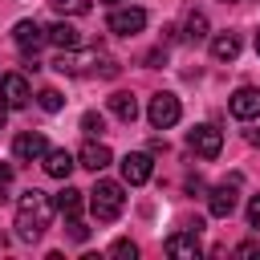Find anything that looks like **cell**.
Instances as JSON below:
<instances>
[{
    "mask_svg": "<svg viewBox=\"0 0 260 260\" xmlns=\"http://www.w3.org/2000/svg\"><path fill=\"white\" fill-rule=\"evenodd\" d=\"M187 146H191L199 158H215V154L223 150V134H219L215 126H195V130L187 134Z\"/></svg>",
    "mask_w": 260,
    "mask_h": 260,
    "instance_id": "ba28073f",
    "label": "cell"
},
{
    "mask_svg": "<svg viewBox=\"0 0 260 260\" xmlns=\"http://www.w3.org/2000/svg\"><path fill=\"white\" fill-rule=\"evenodd\" d=\"M256 53H260V28H256Z\"/></svg>",
    "mask_w": 260,
    "mask_h": 260,
    "instance_id": "1f68e13d",
    "label": "cell"
},
{
    "mask_svg": "<svg viewBox=\"0 0 260 260\" xmlns=\"http://www.w3.org/2000/svg\"><path fill=\"white\" fill-rule=\"evenodd\" d=\"M49 4H53L61 16H65V12H69V16H81V12H89V0H49Z\"/></svg>",
    "mask_w": 260,
    "mask_h": 260,
    "instance_id": "603a6c76",
    "label": "cell"
},
{
    "mask_svg": "<svg viewBox=\"0 0 260 260\" xmlns=\"http://www.w3.org/2000/svg\"><path fill=\"white\" fill-rule=\"evenodd\" d=\"M110 256H130V260H134V256H138V248H134L130 240H118V244L110 248Z\"/></svg>",
    "mask_w": 260,
    "mask_h": 260,
    "instance_id": "cb8c5ba5",
    "label": "cell"
},
{
    "mask_svg": "<svg viewBox=\"0 0 260 260\" xmlns=\"http://www.w3.org/2000/svg\"><path fill=\"white\" fill-rule=\"evenodd\" d=\"M12 41H16V45H20L24 53H37V49H41V45L49 41V32H45V28L37 24V20H20V24L12 28Z\"/></svg>",
    "mask_w": 260,
    "mask_h": 260,
    "instance_id": "4fadbf2b",
    "label": "cell"
},
{
    "mask_svg": "<svg viewBox=\"0 0 260 260\" xmlns=\"http://www.w3.org/2000/svg\"><path fill=\"white\" fill-rule=\"evenodd\" d=\"M256 252H260L256 244H240V248H236V256H256Z\"/></svg>",
    "mask_w": 260,
    "mask_h": 260,
    "instance_id": "83f0119b",
    "label": "cell"
},
{
    "mask_svg": "<svg viewBox=\"0 0 260 260\" xmlns=\"http://www.w3.org/2000/svg\"><path fill=\"white\" fill-rule=\"evenodd\" d=\"M8 187H12V167H8V162H0V199L8 195Z\"/></svg>",
    "mask_w": 260,
    "mask_h": 260,
    "instance_id": "484cf974",
    "label": "cell"
},
{
    "mask_svg": "<svg viewBox=\"0 0 260 260\" xmlns=\"http://www.w3.org/2000/svg\"><path fill=\"white\" fill-rule=\"evenodd\" d=\"M223 4H228V0H223Z\"/></svg>",
    "mask_w": 260,
    "mask_h": 260,
    "instance_id": "d6a6232c",
    "label": "cell"
},
{
    "mask_svg": "<svg viewBox=\"0 0 260 260\" xmlns=\"http://www.w3.org/2000/svg\"><path fill=\"white\" fill-rule=\"evenodd\" d=\"M102 4H110V8H122V4H130V0H102Z\"/></svg>",
    "mask_w": 260,
    "mask_h": 260,
    "instance_id": "4dcf8cb0",
    "label": "cell"
},
{
    "mask_svg": "<svg viewBox=\"0 0 260 260\" xmlns=\"http://www.w3.org/2000/svg\"><path fill=\"white\" fill-rule=\"evenodd\" d=\"M150 171H154V162H150V154H142V150H134V154L122 158V179H126L130 187H142V183L150 179Z\"/></svg>",
    "mask_w": 260,
    "mask_h": 260,
    "instance_id": "7c38bea8",
    "label": "cell"
},
{
    "mask_svg": "<svg viewBox=\"0 0 260 260\" xmlns=\"http://www.w3.org/2000/svg\"><path fill=\"white\" fill-rule=\"evenodd\" d=\"M167 252H171L175 260H195V256H199V236H195V228H191V232H175V236L167 240Z\"/></svg>",
    "mask_w": 260,
    "mask_h": 260,
    "instance_id": "9a60e30c",
    "label": "cell"
},
{
    "mask_svg": "<svg viewBox=\"0 0 260 260\" xmlns=\"http://www.w3.org/2000/svg\"><path fill=\"white\" fill-rule=\"evenodd\" d=\"M236 187H240V175H232L228 183H219V187H211V195H207V211H211L215 219H228V215L236 211V203H240V195H236Z\"/></svg>",
    "mask_w": 260,
    "mask_h": 260,
    "instance_id": "8992f818",
    "label": "cell"
},
{
    "mask_svg": "<svg viewBox=\"0 0 260 260\" xmlns=\"http://www.w3.org/2000/svg\"><path fill=\"white\" fill-rule=\"evenodd\" d=\"M4 122H8V106L0 102V130H4Z\"/></svg>",
    "mask_w": 260,
    "mask_h": 260,
    "instance_id": "f1b7e54d",
    "label": "cell"
},
{
    "mask_svg": "<svg viewBox=\"0 0 260 260\" xmlns=\"http://www.w3.org/2000/svg\"><path fill=\"white\" fill-rule=\"evenodd\" d=\"M28 98H32V89H28L24 73H4V77H0V102H4L8 110L28 106Z\"/></svg>",
    "mask_w": 260,
    "mask_h": 260,
    "instance_id": "52a82bcc",
    "label": "cell"
},
{
    "mask_svg": "<svg viewBox=\"0 0 260 260\" xmlns=\"http://www.w3.org/2000/svg\"><path fill=\"white\" fill-rule=\"evenodd\" d=\"M57 73H69V77H81V73H102V77H114L118 73V61L98 53V49H61V57L53 61Z\"/></svg>",
    "mask_w": 260,
    "mask_h": 260,
    "instance_id": "7a4b0ae2",
    "label": "cell"
},
{
    "mask_svg": "<svg viewBox=\"0 0 260 260\" xmlns=\"http://www.w3.org/2000/svg\"><path fill=\"white\" fill-rule=\"evenodd\" d=\"M37 106H41L45 114H57V110L65 106V98H61L57 89H41V93H37Z\"/></svg>",
    "mask_w": 260,
    "mask_h": 260,
    "instance_id": "44dd1931",
    "label": "cell"
},
{
    "mask_svg": "<svg viewBox=\"0 0 260 260\" xmlns=\"http://www.w3.org/2000/svg\"><path fill=\"white\" fill-rule=\"evenodd\" d=\"M187 191H191V195H199V191H203V179H199V175H195V179H187Z\"/></svg>",
    "mask_w": 260,
    "mask_h": 260,
    "instance_id": "4316f807",
    "label": "cell"
},
{
    "mask_svg": "<svg viewBox=\"0 0 260 260\" xmlns=\"http://www.w3.org/2000/svg\"><path fill=\"white\" fill-rule=\"evenodd\" d=\"M228 110L236 114V118H260V89L256 85H240L236 93H232V102H228Z\"/></svg>",
    "mask_w": 260,
    "mask_h": 260,
    "instance_id": "8fae6325",
    "label": "cell"
},
{
    "mask_svg": "<svg viewBox=\"0 0 260 260\" xmlns=\"http://www.w3.org/2000/svg\"><path fill=\"white\" fill-rule=\"evenodd\" d=\"M122 207H126L122 183H114V179H98V187L89 191V211H93V219L110 223V219H118V215H122Z\"/></svg>",
    "mask_w": 260,
    "mask_h": 260,
    "instance_id": "3957f363",
    "label": "cell"
},
{
    "mask_svg": "<svg viewBox=\"0 0 260 260\" xmlns=\"http://www.w3.org/2000/svg\"><path fill=\"white\" fill-rule=\"evenodd\" d=\"M248 142H252V146H260V130H252V134H248Z\"/></svg>",
    "mask_w": 260,
    "mask_h": 260,
    "instance_id": "f546056e",
    "label": "cell"
},
{
    "mask_svg": "<svg viewBox=\"0 0 260 260\" xmlns=\"http://www.w3.org/2000/svg\"><path fill=\"white\" fill-rule=\"evenodd\" d=\"M110 162H114V154H110V146H106V142H98V138H89V142L77 150V167H85V171H93V175H98V171H106Z\"/></svg>",
    "mask_w": 260,
    "mask_h": 260,
    "instance_id": "30bf717a",
    "label": "cell"
},
{
    "mask_svg": "<svg viewBox=\"0 0 260 260\" xmlns=\"http://www.w3.org/2000/svg\"><path fill=\"white\" fill-rule=\"evenodd\" d=\"M81 130H85V138H98V134L106 130V118H102L98 110H89V114H81Z\"/></svg>",
    "mask_w": 260,
    "mask_h": 260,
    "instance_id": "7402d4cb",
    "label": "cell"
},
{
    "mask_svg": "<svg viewBox=\"0 0 260 260\" xmlns=\"http://www.w3.org/2000/svg\"><path fill=\"white\" fill-rule=\"evenodd\" d=\"M41 167H45V175H53V179H69V171H73L77 162H73V154H69L65 146H49L45 158H41Z\"/></svg>",
    "mask_w": 260,
    "mask_h": 260,
    "instance_id": "5bb4252c",
    "label": "cell"
},
{
    "mask_svg": "<svg viewBox=\"0 0 260 260\" xmlns=\"http://www.w3.org/2000/svg\"><path fill=\"white\" fill-rule=\"evenodd\" d=\"M45 32H49V45H57V49H77V41H81V37H77V28H73V24H65V20L49 24Z\"/></svg>",
    "mask_w": 260,
    "mask_h": 260,
    "instance_id": "ac0fdd59",
    "label": "cell"
},
{
    "mask_svg": "<svg viewBox=\"0 0 260 260\" xmlns=\"http://www.w3.org/2000/svg\"><path fill=\"white\" fill-rule=\"evenodd\" d=\"M248 228H260V195L248 199Z\"/></svg>",
    "mask_w": 260,
    "mask_h": 260,
    "instance_id": "d4e9b609",
    "label": "cell"
},
{
    "mask_svg": "<svg viewBox=\"0 0 260 260\" xmlns=\"http://www.w3.org/2000/svg\"><path fill=\"white\" fill-rule=\"evenodd\" d=\"M183 37H187L191 45H195V41H203V37H207V16H203V12H191V16H187V24H183Z\"/></svg>",
    "mask_w": 260,
    "mask_h": 260,
    "instance_id": "ffe728a7",
    "label": "cell"
},
{
    "mask_svg": "<svg viewBox=\"0 0 260 260\" xmlns=\"http://www.w3.org/2000/svg\"><path fill=\"white\" fill-rule=\"evenodd\" d=\"M146 118H150V126H154V130H171V126L183 118V106H179V98H175V93H154V98H150V106H146Z\"/></svg>",
    "mask_w": 260,
    "mask_h": 260,
    "instance_id": "277c9868",
    "label": "cell"
},
{
    "mask_svg": "<svg viewBox=\"0 0 260 260\" xmlns=\"http://www.w3.org/2000/svg\"><path fill=\"white\" fill-rule=\"evenodd\" d=\"M53 203H57V211H61L65 219H81V207H85V191H77V187H61Z\"/></svg>",
    "mask_w": 260,
    "mask_h": 260,
    "instance_id": "2e32d148",
    "label": "cell"
},
{
    "mask_svg": "<svg viewBox=\"0 0 260 260\" xmlns=\"http://www.w3.org/2000/svg\"><path fill=\"white\" fill-rule=\"evenodd\" d=\"M106 28H110V32H118V37H134V32H142V28H146V12H142V8H134V4H122V8H114V12H110Z\"/></svg>",
    "mask_w": 260,
    "mask_h": 260,
    "instance_id": "5b68a950",
    "label": "cell"
},
{
    "mask_svg": "<svg viewBox=\"0 0 260 260\" xmlns=\"http://www.w3.org/2000/svg\"><path fill=\"white\" fill-rule=\"evenodd\" d=\"M53 211H57V203L45 191L28 187L20 195V203H16V236L20 240H41L45 228H49V219H53Z\"/></svg>",
    "mask_w": 260,
    "mask_h": 260,
    "instance_id": "6da1fadb",
    "label": "cell"
},
{
    "mask_svg": "<svg viewBox=\"0 0 260 260\" xmlns=\"http://www.w3.org/2000/svg\"><path fill=\"white\" fill-rule=\"evenodd\" d=\"M110 114H114L118 122H134V118H138V98L126 93V89L110 93Z\"/></svg>",
    "mask_w": 260,
    "mask_h": 260,
    "instance_id": "e0dca14e",
    "label": "cell"
},
{
    "mask_svg": "<svg viewBox=\"0 0 260 260\" xmlns=\"http://www.w3.org/2000/svg\"><path fill=\"white\" fill-rule=\"evenodd\" d=\"M211 57H215V61H236V57H240V37H236V32H219V37L211 41Z\"/></svg>",
    "mask_w": 260,
    "mask_h": 260,
    "instance_id": "d6986e66",
    "label": "cell"
},
{
    "mask_svg": "<svg viewBox=\"0 0 260 260\" xmlns=\"http://www.w3.org/2000/svg\"><path fill=\"white\" fill-rule=\"evenodd\" d=\"M45 150H49V142H45L41 130H24V134H16V142H12V158H16V162H37V158H45Z\"/></svg>",
    "mask_w": 260,
    "mask_h": 260,
    "instance_id": "9c48e42d",
    "label": "cell"
}]
</instances>
